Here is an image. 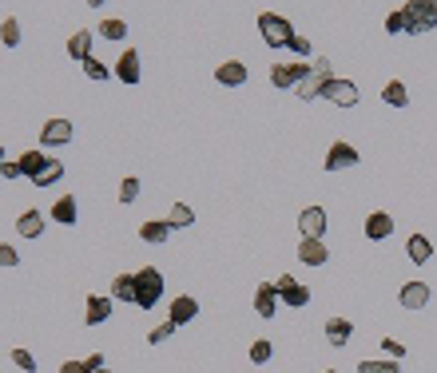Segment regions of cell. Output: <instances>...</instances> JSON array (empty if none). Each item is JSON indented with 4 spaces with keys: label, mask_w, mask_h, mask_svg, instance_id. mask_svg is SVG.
Here are the masks:
<instances>
[{
    "label": "cell",
    "mask_w": 437,
    "mask_h": 373,
    "mask_svg": "<svg viewBox=\"0 0 437 373\" xmlns=\"http://www.w3.org/2000/svg\"><path fill=\"white\" fill-rule=\"evenodd\" d=\"M100 373H108V369H100Z\"/></svg>",
    "instance_id": "7dc6e473"
},
{
    "label": "cell",
    "mask_w": 437,
    "mask_h": 373,
    "mask_svg": "<svg viewBox=\"0 0 437 373\" xmlns=\"http://www.w3.org/2000/svg\"><path fill=\"white\" fill-rule=\"evenodd\" d=\"M275 310H278V290H275V282H263L254 290V314L259 318H275Z\"/></svg>",
    "instance_id": "5bb4252c"
},
{
    "label": "cell",
    "mask_w": 437,
    "mask_h": 373,
    "mask_svg": "<svg viewBox=\"0 0 437 373\" xmlns=\"http://www.w3.org/2000/svg\"><path fill=\"white\" fill-rule=\"evenodd\" d=\"M290 52H298L302 60H310V56H314V44L306 40V36H295V40H290Z\"/></svg>",
    "instance_id": "60d3db41"
},
{
    "label": "cell",
    "mask_w": 437,
    "mask_h": 373,
    "mask_svg": "<svg viewBox=\"0 0 437 373\" xmlns=\"http://www.w3.org/2000/svg\"><path fill=\"white\" fill-rule=\"evenodd\" d=\"M397 302L406 306V310H426V302H429V286H426V282H406L402 290H397Z\"/></svg>",
    "instance_id": "7c38bea8"
},
{
    "label": "cell",
    "mask_w": 437,
    "mask_h": 373,
    "mask_svg": "<svg viewBox=\"0 0 437 373\" xmlns=\"http://www.w3.org/2000/svg\"><path fill=\"white\" fill-rule=\"evenodd\" d=\"M358 373H402V365H397V362H374V357H366V362H358Z\"/></svg>",
    "instance_id": "1f68e13d"
},
{
    "label": "cell",
    "mask_w": 437,
    "mask_h": 373,
    "mask_svg": "<svg viewBox=\"0 0 437 373\" xmlns=\"http://www.w3.org/2000/svg\"><path fill=\"white\" fill-rule=\"evenodd\" d=\"M215 80L223 84V88H243L246 84V64H239V60L219 64V68H215Z\"/></svg>",
    "instance_id": "9a60e30c"
},
{
    "label": "cell",
    "mask_w": 437,
    "mask_h": 373,
    "mask_svg": "<svg viewBox=\"0 0 437 373\" xmlns=\"http://www.w3.org/2000/svg\"><path fill=\"white\" fill-rule=\"evenodd\" d=\"M48 163H52V159L40 151V147H36V151H24V155H21V171L28 175V179H36V175H40L44 167H48Z\"/></svg>",
    "instance_id": "cb8c5ba5"
},
{
    "label": "cell",
    "mask_w": 437,
    "mask_h": 373,
    "mask_svg": "<svg viewBox=\"0 0 437 373\" xmlns=\"http://www.w3.org/2000/svg\"><path fill=\"white\" fill-rule=\"evenodd\" d=\"M382 100L390 103V108H409V91L402 80H390L386 88H382Z\"/></svg>",
    "instance_id": "d4e9b609"
},
{
    "label": "cell",
    "mask_w": 437,
    "mask_h": 373,
    "mask_svg": "<svg viewBox=\"0 0 437 373\" xmlns=\"http://www.w3.org/2000/svg\"><path fill=\"white\" fill-rule=\"evenodd\" d=\"M84 365H88V373H100V369H103V353H92Z\"/></svg>",
    "instance_id": "7bdbcfd3"
},
{
    "label": "cell",
    "mask_w": 437,
    "mask_h": 373,
    "mask_svg": "<svg viewBox=\"0 0 437 373\" xmlns=\"http://www.w3.org/2000/svg\"><path fill=\"white\" fill-rule=\"evenodd\" d=\"M60 373H88V365H84V362H64Z\"/></svg>",
    "instance_id": "ee69618b"
},
{
    "label": "cell",
    "mask_w": 437,
    "mask_h": 373,
    "mask_svg": "<svg viewBox=\"0 0 437 373\" xmlns=\"http://www.w3.org/2000/svg\"><path fill=\"white\" fill-rule=\"evenodd\" d=\"M159 298H163V274L155 270V266L135 270V306H140V310H152V306H159Z\"/></svg>",
    "instance_id": "6da1fadb"
},
{
    "label": "cell",
    "mask_w": 437,
    "mask_h": 373,
    "mask_svg": "<svg viewBox=\"0 0 437 373\" xmlns=\"http://www.w3.org/2000/svg\"><path fill=\"white\" fill-rule=\"evenodd\" d=\"M0 167H4V147H0Z\"/></svg>",
    "instance_id": "f6af8a7d"
},
{
    "label": "cell",
    "mask_w": 437,
    "mask_h": 373,
    "mask_svg": "<svg viewBox=\"0 0 437 373\" xmlns=\"http://www.w3.org/2000/svg\"><path fill=\"white\" fill-rule=\"evenodd\" d=\"M382 353L394 357V362H406V345L397 342V338H382Z\"/></svg>",
    "instance_id": "d590c367"
},
{
    "label": "cell",
    "mask_w": 437,
    "mask_h": 373,
    "mask_svg": "<svg viewBox=\"0 0 437 373\" xmlns=\"http://www.w3.org/2000/svg\"><path fill=\"white\" fill-rule=\"evenodd\" d=\"M52 222H60V226H76V219H80V211H76V199L72 195H64V199L52 202Z\"/></svg>",
    "instance_id": "ffe728a7"
},
{
    "label": "cell",
    "mask_w": 437,
    "mask_h": 373,
    "mask_svg": "<svg viewBox=\"0 0 437 373\" xmlns=\"http://www.w3.org/2000/svg\"><path fill=\"white\" fill-rule=\"evenodd\" d=\"M60 179H64V163H56V159H52L48 167H44V171L36 175L32 183H36V187H52V183H60Z\"/></svg>",
    "instance_id": "f546056e"
},
{
    "label": "cell",
    "mask_w": 437,
    "mask_h": 373,
    "mask_svg": "<svg viewBox=\"0 0 437 373\" xmlns=\"http://www.w3.org/2000/svg\"><path fill=\"white\" fill-rule=\"evenodd\" d=\"M0 175H4V179H21V159H16V163H4V167H0Z\"/></svg>",
    "instance_id": "b9f144b4"
},
{
    "label": "cell",
    "mask_w": 437,
    "mask_h": 373,
    "mask_svg": "<svg viewBox=\"0 0 437 373\" xmlns=\"http://www.w3.org/2000/svg\"><path fill=\"white\" fill-rule=\"evenodd\" d=\"M112 318V298H96L88 294V306H84V326H100Z\"/></svg>",
    "instance_id": "2e32d148"
},
{
    "label": "cell",
    "mask_w": 437,
    "mask_h": 373,
    "mask_svg": "<svg viewBox=\"0 0 437 373\" xmlns=\"http://www.w3.org/2000/svg\"><path fill=\"white\" fill-rule=\"evenodd\" d=\"M406 254H409V263H414V266H426L429 258H433V242H429L426 234H409Z\"/></svg>",
    "instance_id": "d6986e66"
},
{
    "label": "cell",
    "mask_w": 437,
    "mask_h": 373,
    "mask_svg": "<svg viewBox=\"0 0 437 373\" xmlns=\"http://www.w3.org/2000/svg\"><path fill=\"white\" fill-rule=\"evenodd\" d=\"M402 12H406V32H414V36L437 28V0H409V4H402Z\"/></svg>",
    "instance_id": "7a4b0ae2"
},
{
    "label": "cell",
    "mask_w": 437,
    "mask_h": 373,
    "mask_svg": "<svg viewBox=\"0 0 437 373\" xmlns=\"http://www.w3.org/2000/svg\"><path fill=\"white\" fill-rule=\"evenodd\" d=\"M12 365L24 369V373H36V357H32L28 350H12Z\"/></svg>",
    "instance_id": "8d00e7d4"
},
{
    "label": "cell",
    "mask_w": 437,
    "mask_h": 373,
    "mask_svg": "<svg viewBox=\"0 0 437 373\" xmlns=\"http://www.w3.org/2000/svg\"><path fill=\"white\" fill-rule=\"evenodd\" d=\"M322 100H330L334 108H358V100H362V91H358L354 80H342V76H334V80L322 88Z\"/></svg>",
    "instance_id": "277c9868"
},
{
    "label": "cell",
    "mask_w": 437,
    "mask_h": 373,
    "mask_svg": "<svg viewBox=\"0 0 437 373\" xmlns=\"http://www.w3.org/2000/svg\"><path fill=\"white\" fill-rule=\"evenodd\" d=\"M100 36H103V40H115V44H120L123 36H127V24L115 21V16H108V21H100Z\"/></svg>",
    "instance_id": "83f0119b"
},
{
    "label": "cell",
    "mask_w": 437,
    "mask_h": 373,
    "mask_svg": "<svg viewBox=\"0 0 437 373\" xmlns=\"http://www.w3.org/2000/svg\"><path fill=\"white\" fill-rule=\"evenodd\" d=\"M350 338H354V326L346 322V318H330L326 322V342L330 345H346Z\"/></svg>",
    "instance_id": "603a6c76"
},
{
    "label": "cell",
    "mask_w": 437,
    "mask_h": 373,
    "mask_svg": "<svg viewBox=\"0 0 437 373\" xmlns=\"http://www.w3.org/2000/svg\"><path fill=\"white\" fill-rule=\"evenodd\" d=\"M84 76H88V80H112L115 71H108V64H100L92 56V60H84Z\"/></svg>",
    "instance_id": "e575fe53"
},
{
    "label": "cell",
    "mask_w": 437,
    "mask_h": 373,
    "mask_svg": "<svg viewBox=\"0 0 437 373\" xmlns=\"http://www.w3.org/2000/svg\"><path fill=\"white\" fill-rule=\"evenodd\" d=\"M358 147H350L346 139L330 143V151H326V171H346V167H358Z\"/></svg>",
    "instance_id": "52a82bcc"
},
{
    "label": "cell",
    "mask_w": 437,
    "mask_h": 373,
    "mask_svg": "<svg viewBox=\"0 0 437 373\" xmlns=\"http://www.w3.org/2000/svg\"><path fill=\"white\" fill-rule=\"evenodd\" d=\"M195 314H199V302H195L191 294H179V298L171 302V314H167V322H171L175 330H179V326H187V322H191Z\"/></svg>",
    "instance_id": "8fae6325"
},
{
    "label": "cell",
    "mask_w": 437,
    "mask_h": 373,
    "mask_svg": "<svg viewBox=\"0 0 437 373\" xmlns=\"http://www.w3.org/2000/svg\"><path fill=\"white\" fill-rule=\"evenodd\" d=\"M16 234H24V239H40V234H44V214L28 207V211L16 219Z\"/></svg>",
    "instance_id": "7402d4cb"
},
{
    "label": "cell",
    "mask_w": 437,
    "mask_h": 373,
    "mask_svg": "<svg viewBox=\"0 0 437 373\" xmlns=\"http://www.w3.org/2000/svg\"><path fill=\"white\" fill-rule=\"evenodd\" d=\"M8 266H21V254H16V246L0 242V270H8Z\"/></svg>",
    "instance_id": "f35d334b"
},
{
    "label": "cell",
    "mask_w": 437,
    "mask_h": 373,
    "mask_svg": "<svg viewBox=\"0 0 437 373\" xmlns=\"http://www.w3.org/2000/svg\"><path fill=\"white\" fill-rule=\"evenodd\" d=\"M0 40H4V48H21V24L12 21V16L0 24Z\"/></svg>",
    "instance_id": "4dcf8cb0"
},
{
    "label": "cell",
    "mask_w": 437,
    "mask_h": 373,
    "mask_svg": "<svg viewBox=\"0 0 437 373\" xmlns=\"http://www.w3.org/2000/svg\"><path fill=\"white\" fill-rule=\"evenodd\" d=\"M112 298H120V302H135V274H115Z\"/></svg>",
    "instance_id": "4316f807"
},
{
    "label": "cell",
    "mask_w": 437,
    "mask_h": 373,
    "mask_svg": "<svg viewBox=\"0 0 437 373\" xmlns=\"http://www.w3.org/2000/svg\"><path fill=\"white\" fill-rule=\"evenodd\" d=\"M271 357H275V345L266 342V338H259V342L251 345V362H254V365H266Z\"/></svg>",
    "instance_id": "d6a6232c"
},
{
    "label": "cell",
    "mask_w": 437,
    "mask_h": 373,
    "mask_svg": "<svg viewBox=\"0 0 437 373\" xmlns=\"http://www.w3.org/2000/svg\"><path fill=\"white\" fill-rule=\"evenodd\" d=\"M298 263H302V266H326V263H330L326 242L322 239H302V242H298Z\"/></svg>",
    "instance_id": "30bf717a"
},
{
    "label": "cell",
    "mask_w": 437,
    "mask_h": 373,
    "mask_svg": "<svg viewBox=\"0 0 437 373\" xmlns=\"http://www.w3.org/2000/svg\"><path fill=\"white\" fill-rule=\"evenodd\" d=\"M259 32H263V40L271 44V48H290V40L298 36V32L290 28V21L278 16V12H263V16H259Z\"/></svg>",
    "instance_id": "3957f363"
},
{
    "label": "cell",
    "mask_w": 437,
    "mask_h": 373,
    "mask_svg": "<svg viewBox=\"0 0 437 373\" xmlns=\"http://www.w3.org/2000/svg\"><path fill=\"white\" fill-rule=\"evenodd\" d=\"M64 143H72V123L68 120H48L40 127V151H48V147H64Z\"/></svg>",
    "instance_id": "ba28073f"
},
{
    "label": "cell",
    "mask_w": 437,
    "mask_h": 373,
    "mask_svg": "<svg viewBox=\"0 0 437 373\" xmlns=\"http://www.w3.org/2000/svg\"><path fill=\"white\" fill-rule=\"evenodd\" d=\"M171 231H175V226H171L167 219H147V222L140 226V239H143V242H152V246H159V242L171 239Z\"/></svg>",
    "instance_id": "ac0fdd59"
},
{
    "label": "cell",
    "mask_w": 437,
    "mask_h": 373,
    "mask_svg": "<svg viewBox=\"0 0 437 373\" xmlns=\"http://www.w3.org/2000/svg\"><path fill=\"white\" fill-rule=\"evenodd\" d=\"M326 84H330V80H326V76H318V71H310V76H306V80L302 84H298V96H302V100H318V96H322V88H326Z\"/></svg>",
    "instance_id": "484cf974"
},
{
    "label": "cell",
    "mask_w": 437,
    "mask_h": 373,
    "mask_svg": "<svg viewBox=\"0 0 437 373\" xmlns=\"http://www.w3.org/2000/svg\"><path fill=\"white\" fill-rule=\"evenodd\" d=\"M306 76H310V64H306V60H298V64H275V68H271V84H275V88H298Z\"/></svg>",
    "instance_id": "8992f818"
},
{
    "label": "cell",
    "mask_w": 437,
    "mask_h": 373,
    "mask_svg": "<svg viewBox=\"0 0 437 373\" xmlns=\"http://www.w3.org/2000/svg\"><path fill=\"white\" fill-rule=\"evenodd\" d=\"M171 333H175V326H171V322H159V326H155V330H147V345H159V342H167Z\"/></svg>",
    "instance_id": "74e56055"
},
{
    "label": "cell",
    "mask_w": 437,
    "mask_h": 373,
    "mask_svg": "<svg viewBox=\"0 0 437 373\" xmlns=\"http://www.w3.org/2000/svg\"><path fill=\"white\" fill-rule=\"evenodd\" d=\"M322 373H338V369H322Z\"/></svg>",
    "instance_id": "bcb514c9"
},
{
    "label": "cell",
    "mask_w": 437,
    "mask_h": 373,
    "mask_svg": "<svg viewBox=\"0 0 437 373\" xmlns=\"http://www.w3.org/2000/svg\"><path fill=\"white\" fill-rule=\"evenodd\" d=\"M298 231H302V239H322L326 234V211L318 202H310V207L298 214Z\"/></svg>",
    "instance_id": "9c48e42d"
},
{
    "label": "cell",
    "mask_w": 437,
    "mask_h": 373,
    "mask_svg": "<svg viewBox=\"0 0 437 373\" xmlns=\"http://www.w3.org/2000/svg\"><path fill=\"white\" fill-rule=\"evenodd\" d=\"M386 32H390V36H397V32H406V12H402V8H394V12L386 16Z\"/></svg>",
    "instance_id": "ab89813d"
},
{
    "label": "cell",
    "mask_w": 437,
    "mask_h": 373,
    "mask_svg": "<svg viewBox=\"0 0 437 373\" xmlns=\"http://www.w3.org/2000/svg\"><path fill=\"white\" fill-rule=\"evenodd\" d=\"M68 56L72 60H92V32L80 28V32H72V40H68Z\"/></svg>",
    "instance_id": "44dd1931"
},
{
    "label": "cell",
    "mask_w": 437,
    "mask_h": 373,
    "mask_svg": "<svg viewBox=\"0 0 437 373\" xmlns=\"http://www.w3.org/2000/svg\"><path fill=\"white\" fill-rule=\"evenodd\" d=\"M167 222H171L175 231H179V226H191V222H195V211L187 207V202H175L171 214H167Z\"/></svg>",
    "instance_id": "f1b7e54d"
},
{
    "label": "cell",
    "mask_w": 437,
    "mask_h": 373,
    "mask_svg": "<svg viewBox=\"0 0 437 373\" xmlns=\"http://www.w3.org/2000/svg\"><path fill=\"white\" fill-rule=\"evenodd\" d=\"M390 234H394V214L374 211V214L366 219V239H370V242H386Z\"/></svg>",
    "instance_id": "4fadbf2b"
},
{
    "label": "cell",
    "mask_w": 437,
    "mask_h": 373,
    "mask_svg": "<svg viewBox=\"0 0 437 373\" xmlns=\"http://www.w3.org/2000/svg\"><path fill=\"white\" fill-rule=\"evenodd\" d=\"M115 76H120L123 84H140V52L123 48L120 52V64H115Z\"/></svg>",
    "instance_id": "e0dca14e"
},
{
    "label": "cell",
    "mask_w": 437,
    "mask_h": 373,
    "mask_svg": "<svg viewBox=\"0 0 437 373\" xmlns=\"http://www.w3.org/2000/svg\"><path fill=\"white\" fill-rule=\"evenodd\" d=\"M275 290H278V302H286L290 310H302V306L310 302V290H306V286L298 282L295 274H278Z\"/></svg>",
    "instance_id": "5b68a950"
},
{
    "label": "cell",
    "mask_w": 437,
    "mask_h": 373,
    "mask_svg": "<svg viewBox=\"0 0 437 373\" xmlns=\"http://www.w3.org/2000/svg\"><path fill=\"white\" fill-rule=\"evenodd\" d=\"M135 199H140V179H135V175H127V179L120 183V202H123V207H132Z\"/></svg>",
    "instance_id": "836d02e7"
}]
</instances>
